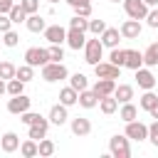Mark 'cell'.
Listing matches in <instances>:
<instances>
[{
  "instance_id": "obj_1",
  "label": "cell",
  "mask_w": 158,
  "mask_h": 158,
  "mask_svg": "<svg viewBox=\"0 0 158 158\" xmlns=\"http://www.w3.org/2000/svg\"><path fill=\"white\" fill-rule=\"evenodd\" d=\"M131 138L126 136V133H116V136H111L109 138V153L114 156V158H131V143H128Z\"/></svg>"
},
{
  "instance_id": "obj_2",
  "label": "cell",
  "mask_w": 158,
  "mask_h": 158,
  "mask_svg": "<svg viewBox=\"0 0 158 158\" xmlns=\"http://www.w3.org/2000/svg\"><path fill=\"white\" fill-rule=\"evenodd\" d=\"M67 77H69V72H67L64 62H47V64L42 67V79L49 81V84L62 81V79H67Z\"/></svg>"
},
{
  "instance_id": "obj_3",
  "label": "cell",
  "mask_w": 158,
  "mask_h": 158,
  "mask_svg": "<svg viewBox=\"0 0 158 158\" xmlns=\"http://www.w3.org/2000/svg\"><path fill=\"white\" fill-rule=\"evenodd\" d=\"M101 54H104V44H101V40H99V37L86 40V44H84V62L94 67V64L101 62Z\"/></svg>"
},
{
  "instance_id": "obj_4",
  "label": "cell",
  "mask_w": 158,
  "mask_h": 158,
  "mask_svg": "<svg viewBox=\"0 0 158 158\" xmlns=\"http://www.w3.org/2000/svg\"><path fill=\"white\" fill-rule=\"evenodd\" d=\"M25 62L32 64V67H44L47 62H52L49 59V49H44V47H30L25 52Z\"/></svg>"
},
{
  "instance_id": "obj_5",
  "label": "cell",
  "mask_w": 158,
  "mask_h": 158,
  "mask_svg": "<svg viewBox=\"0 0 158 158\" xmlns=\"http://www.w3.org/2000/svg\"><path fill=\"white\" fill-rule=\"evenodd\" d=\"M30 106H32V99H30L27 94H17V96H10V99H7V111L15 114V116L30 111Z\"/></svg>"
},
{
  "instance_id": "obj_6",
  "label": "cell",
  "mask_w": 158,
  "mask_h": 158,
  "mask_svg": "<svg viewBox=\"0 0 158 158\" xmlns=\"http://www.w3.org/2000/svg\"><path fill=\"white\" fill-rule=\"evenodd\" d=\"M123 10H126V15L133 17V20H146V15H148L151 7H148L143 0H123Z\"/></svg>"
},
{
  "instance_id": "obj_7",
  "label": "cell",
  "mask_w": 158,
  "mask_h": 158,
  "mask_svg": "<svg viewBox=\"0 0 158 158\" xmlns=\"http://www.w3.org/2000/svg\"><path fill=\"white\" fill-rule=\"evenodd\" d=\"M123 133H126L131 141H138V143H141V141H146V138H148V126H146V123H141L138 118H133V121H128V123H126V131H123Z\"/></svg>"
},
{
  "instance_id": "obj_8",
  "label": "cell",
  "mask_w": 158,
  "mask_h": 158,
  "mask_svg": "<svg viewBox=\"0 0 158 158\" xmlns=\"http://www.w3.org/2000/svg\"><path fill=\"white\" fill-rule=\"evenodd\" d=\"M94 74H96V79H118L121 67H116L111 62H99V64H94Z\"/></svg>"
},
{
  "instance_id": "obj_9",
  "label": "cell",
  "mask_w": 158,
  "mask_h": 158,
  "mask_svg": "<svg viewBox=\"0 0 158 158\" xmlns=\"http://www.w3.org/2000/svg\"><path fill=\"white\" fill-rule=\"evenodd\" d=\"M42 35H44V40H47L49 44H62V42H67V30H64L62 25H47Z\"/></svg>"
},
{
  "instance_id": "obj_10",
  "label": "cell",
  "mask_w": 158,
  "mask_h": 158,
  "mask_svg": "<svg viewBox=\"0 0 158 158\" xmlns=\"http://www.w3.org/2000/svg\"><path fill=\"white\" fill-rule=\"evenodd\" d=\"M47 131H49V118H44V116H40L35 123L27 126V136L35 138V141H42V138L47 136Z\"/></svg>"
},
{
  "instance_id": "obj_11",
  "label": "cell",
  "mask_w": 158,
  "mask_h": 158,
  "mask_svg": "<svg viewBox=\"0 0 158 158\" xmlns=\"http://www.w3.org/2000/svg\"><path fill=\"white\" fill-rule=\"evenodd\" d=\"M118 30H121V37H123V40H136V37L141 35V30H143V27H141V20L128 17V20H123V22H121V27H118Z\"/></svg>"
},
{
  "instance_id": "obj_12",
  "label": "cell",
  "mask_w": 158,
  "mask_h": 158,
  "mask_svg": "<svg viewBox=\"0 0 158 158\" xmlns=\"http://www.w3.org/2000/svg\"><path fill=\"white\" fill-rule=\"evenodd\" d=\"M67 109H69V106H64L62 101L54 104V106L49 109V116H47L49 123H54V126H64V123L69 121V111H67Z\"/></svg>"
},
{
  "instance_id": "obj_13",
  "label": "cell",
  "mask_w": 158,
  "mask_h": 158,
  "mask_svg": "<svg viewBox=\"0 0 158 158\" xmlns=\"http://www.w3.org/2000/svg\"><path fill=\"white\" fill-rule=\"evenodd\" d=\"M67 44H69V49H77V52L84 49V44H86V32L69 27V30H67Z\"/></svg>"
},
{
  "instance_id": "obj_14",
  "label": "cell",
  "mask_w": 158,
  "mask_h": 158,
  "mask_svg": "<svg viewBox=\"0 0 158 158\" xmlns=\"http://www.w3.org/2000/svg\"><path fill=\"white\" fill-rule=\"evenodd\" d=\"M136 81H138V89H143V91H148V89H153L156 86V77H153V72L148 69V67H141V69H136Z\"/></svg>"
},
{
  "instance_id": "obj_15",
  "label": "cell",
  "mask_w": 158,
  "mask_h": 158,
  "mask_svg": "<svg viewBox=\"0 0 158 158\" xmlns=\"http://www.w3.org/2000/svg\"><path fill=\"white\" fill-rule=\"evenodd\" d=\"M69 128H72V133H74V136L84 138V136H89V133H91V121H89V118H84V116H77V118H72V121H69Z\"/></svg>"
},
{
  "instance_id": "obj_16",
  "label": "cell",
  "mask_w": 158,
  "mask_h": 158,
  "mask_svg": "<svg viewBox=\"0 0 158 158\" xmlns=\"http://www.w3.org/2000/svg\"><path fill=\"white\" fill-rule=\"evenodd\" d=\"M99 40H101V44H104V47L114 49V47H118V40H121V30H118V27H106V30L99 35Z\"/></svg>"
},
{
  "instance_id": "obj_17",
  "label": "cell",
  "mask_w": 158,
  "mask_h": 158,
  "mask_svg": "<svg viewBox=\"0 0 158 158\" xmlns=\"http://www.w3.org/2000/svg\"><path fill=\"white\" fill-rule=\"evenodd\" d=\"M0 148H2V153H15V151H20V136H17L15 131L2 133V138H0Z\"/></svg>"
},
{
  "instance_id": "obj_18",
  "label": "cell",
  "mask_w": 158,
  "mask_h": 158,
  "mask_svg": "<svg viewBox=\"0 0 158 158\" xmlns=\"http://www.w3.org/2000/svg\"><path fill=\"white\" fill-rule=\"evenodd\" d=\"M91 89L99 94V99H101V96H111V94L116 91V81H114V79H96V84H94Z\"/></svg>"
},
{
  "instance_id": "obj_19",
  "label": "cell",
  "mask_w": 158,
  "mask_h": 158,
  "mask_svg": "<svg viewBox=\"0 0 158 158\" xmlns=\"http://www.w3.org/2000/svg\"><path fill=\"white\" fill-rule=\"evenodd\" d=\"M79 106H81V109H94V106H99V94H96L94 89L79 91Z\"/></svg>"
},
{
  "instance_id": "obj_20",
  "label": "cell",
  "mask_w": 158,
  "mask_h": 158,
  "mask_svg": "<svg viewBox=\"0 0 158 158\" xmlns=\"http://www.w3.org/2000/svg\"><path fill=\"white\" fill-rule=\"evenodd\" d=\"M25 27H27L30 32H44L47 22H44V17H42L40 12H32V15H27V20H25Z\"/></svg>"
},
{
  "instance_id": "obj_21",
  "label": "cell",
  "mask_w": 158,
  "mask_h": 158,
  "mask_svg": "<svg viewBox=\"0 0 158 158\" xmlns=\"http://www.w3.org/2000/svg\"><path fill=\"white\" fill-rule=\"evenodd\" d=\"M123 67H128V69H141L143 67V52H138V49H126V64Z\"/></svg>"
},
{
  "instance_id": "obj_22",
  "label": "cell",
  "mask_w": 158,
  "mask_h": 158,
  "mask_svg": "<svg viewBox=\"0 0 158 158\" xmlns=\"http://www.w3.org/2000/svg\"><path fill=\"white\" fill-rule=\"evenodd\" d=\"M59 101H62L64 106H74V104H79V91H77L74 86H64V89L59 91Z\"/></svg>"
},
{
  "instance_id": "obj_23",
  "label": "cell",
  "mask_w": 158,
  "mask_h": 158,
  "mask_svg": "<svg viewBox=\"0 0 158 158\" xmlns=\"http://www.w3.org/2000/svg\"><path fill=\"white\" fill-rule=\"evenodd\" d=\"M20 153H22L25 158H35V156H40V143H37L35 138L27 136V141L20 143Z\"/></svg>"
},
{
  "instance_id": "obj_24",
  "label": "cell",
  "mask_w": 158,
  "mask_h": 158,
  "mask_svg": "<svg viewBox=\"0 0 158 158\" xmlns=\"http://www.w3.org/2000/svg\"><path fill=\"white\" fill-rule=\"evenodd\" d=\"M99 109H101V114H106V116H111L116 109H118V99L111 94V96H101L99 99Z\"/></svg>"
},
{
  "instance_id": "obj_25",
  "label": "cell",
  "mask_w": 158,
  "mask_h": 158,
  "mask_svg": "<svg viewBox=\"0 0 158 158\" xmlns=\"http://www.w3.org/2000/svg\"><path fill=\"white\" fill-rule=\"evenodd\" d=\"M114 96L118 99V104H126V101H131V99H133V86H131V84H116Z\"/></svg>"
},
{
  "instance_id": "obj_26",
  "label": "cell",
  "mask_w": 158,
  "mask_h": 158,
  "mask_svg": "<svg viewBox=\"0 0 158 158\" xmlns=\"http://www.w3.org/2000/svg\"><path fill=\"white\" fill-rule=\"evenodd\" d=\"M143 64L146 67H156L158 64V42H151L143 52Z\"/></svg>"
},
{
  "instance_id": "obj_27",
  "label": "cell",
  "mask_w": 158,
  "mask_h": 158,
  "mask_svg": "<svg viewBox=\"0 0 158 158\" xmlns=\"http://www.w3.org/2000/svg\"><path fill=\"white\" fill-rule=\"evenodd\" d=\"M156 104H158V96L153 94V89L143 91V94H141V99H138V106H141L143 111H151V109H153Z\"/></svg>"
},
{
  "instance_id": "obj_28",
  "label": "cell",
  "mask_w": 158,
  "mask_h": 158,
  "mask_svg": "<svg viewBox=\"0 0 158 158\" xmlns=\"http://www.w3.org/2000/svg\"><path fill=\"white\" fill-rule=\"evenodd\" d=\"M136 116H138V109H136L131 101L121 104V109H118V118H121V121H126V123H128V121H133Z\"/></svg>"
},
{
  "instance_id": "obj_29",
  "label": "cell",
  "mask_w": 158,
  "mask_h": 158,
  "mask_svg": "<svg viewBox=\"0 0 158 158\" xmlns=\"http://www.w3.org/2000/svg\"><path fill=\"white\" fill-rule=\"evenodd\" d=\"M7 15H10L12 25H20V22H25V20H27V10H25L20 2H15V5H12V10H10Z\"/></svg>"
},
{
  "instance_id": "obj_30",
  "label": "cell",
  "mask_w": 158,
  "mask_h": 158,
  "mask_svg": "<svg viewBox=\"0 0 158 158\" xmlns=\"http://www.w3.org/2000/svg\"><path fill=\"white\" fill-rule=\"evenodd\" d=\"M69 86H74L77 91H84V89H89V79H86L81 72H74V74L69 77Z\"/></svg>"
},
{
  "instance_id": "obj_31",
  "label": "cell",
  "mask_w": 158,
  "mask_h": 158,
  "mask_svg": "<svg viewBox=\"0 0 158 158\" xmlns=\"http://www.w3.org/2000/svg\"><path fill=\"white\" fill-rule=\"evenodd\" d=\"M15 74H17V67H15L12 62H7V59H2V62H0V79H5V81H10V79H15Z\"/></svg>"
},
{
  "instance_id": "obj_32",
  "label": "cell",
  "mask_w": 158,
  "mask_h": 158,
  "mask_svg": "<svg viewBox=\"0 0 158 158\" xmlns=\"http://www.w3.org/2000/svg\"><path fill=\"white\" fill-rule=\"evenodd\" d=\"M15 77H17V79H22V81L27 84V81H32V79H35V67L25 62L22 67H17V74H15Z\"/></svg>"
},
{
  "instance_id": "obj_33",
  "label": "cell",
  "mask_w": 158,
  "mask_h": 158,
  "mask_svg": "<svg viewBox=\"0 0 158 158\" xmlns=\"http://www.w3.org/2000/svg\"><path fill=\"white\" fill-rule=\"evenodd\" d=\"M109 62H111V64H116V67H123V64H126V49L114 47V49H111V54H109Z\"/></svg>"
},
{
  "instance_id": "obj_34",
  "label": "cell",
  "mask_w": 158,
  "mask_h": 158,
  "mask_svg": "<svg viewBox=\"0 0 158 158\" xmlns=\"http://www.w3.org/2000/svg\"><path fill=\"white\" fill-rule=\"evenodd\" d=\"M7 94H10V96L25 94V81H22V79H17V77H15V79H10V81H7Z\"/></svg>"
},
{
  "instance_id": "obj_35",
  "label": "cell",
  "mask_w": 158,
  "mask_h": 158,
  "mask_svg": "<svg viewBox=\"0 0 158 158\" xmlns=\"http://www.w3.org/2000/svg\"><path fill=\"white\" fill-rule=\"evenodd\" d=\"M2 44H5V47H10V49H12V47H17V44H20V35H17L15 30L2 32Z\"/></svg>"
},
{
  "instance_id": "obj_36",
  "label": "cell",
  "mask_w": 158,
  "mask_h": 158,
  "mask_svg": "<svg viewBox=\"0 0 158 158\" xmlns=\"http://www.w3.org/2000/svg\"><path fill=\"white\" fill-rule=\"evenodd\" d=\"M69 27H74V30H84V32H89V17H81V15H74V17L69 20Z\"/></svg>"
},
{
  "instance_id": "obj_37",
  "label": "cell",
  "mask_w": 158,
  "mask_h": 158,
  "mask_svg": "<svg viewBox=\"0 0 158 158\" xmlns=\"http://www.w3.org/2000/svg\"><path fill=\"white\" fill-rule=\"evenodd\" d=\"M37 143H40V156H44V158H47V156H52V153H54V141H49L47 136H44L42 141H37Z\"/></svg>"
},
{
  "instance_id": "obj_38",
  "label": "cell",
  "mask_w": 158,
  "mask_h": 158,
  "mask_svg": "<svg viewBox=\"0 0 158 158\" xmlns=\"http://www.w3.org/2000/svg\"><path fill=\"white\" fill-rule=\"evenodd\" d=\"M104 30H106V22H104V20H89V32H91L94 37H99Z\"/></svg>"
},
{
  "instance_id": "obj_39",
  "label": "cell",
  "mask_w": 158,
  "mask_h": 158,
  "mask_svg": "<svg viewBox=\"0 0 158 158\" xmlns=\"http://www.w3.org/2000/svg\"><path fill=\"white\" fill-rule=\"evenodd\" d=\"M47 49H49V59H52V62H62V59H64V49H62V44H49Z\"/></svg>"
},
{
  "instance_id": "obj_40",
  "label": "cell",
  "mask_w": 158,
  "mask_h": 158,
  "mask_svg": "<svg viewBox=\"0 0 158 158\" xmlns=\"http://www.w3.org/2000/svg\"><path fill=\"white\" fill-rule=\"evenodd\" d=\"M146 25L153 27V30H158V7H151V10H148V15H146Z\"/></svg>"
},
{
  "instance_id": "obj_41",
  "label": "cell",
  "mask_w": 158,
  "mask_h": 158,
  "mask_svg": "<svg viewBox=\"0 0 158 158\" xmlns=\"http://www.w3.org/2000/svg\"><path fill=\"white\" fill-rule=\"evenodd\" d=\"M148 141L158 148V118H153V123L148 126Z\"/></svg>"
},
{
  "instance_id": "obj_42",
  "label": "cell",
  "mask_w": 158,
  "mask_h": 158,
  "mask_svg": "<svg viewBox=\"0 0 158 158\" xmlns=\"http://www.w3.org/2000/svg\"><path fill=\"white\" fill-rule=\"evenodd\" d=\"M72 10H74V15H81V17H91V2H84V5H74Z\"/></svg>"
},
{
  "instance_id": "obj_43",
  "label": "cell",
  "mask_w": 158,
  "mask_h": 158,
  "mask_svg": "<svg viewBox=\"0 0 158 158\" xmlns=\"http://www.w3.org/2000/svg\"><path fill=\"white\" fill-rule=\"evenodd\" d=\"M20 5L27 10V15H32V12H40V0H20Z\"/></svg>"
},
{
  "instance_id": "obj_44",
  "label": "cell",
  "mask_w": 158,
  "mask_h": 158,
  "mask_svg": "<svg viewBox=\"0 0 158 158\" xmlns=\"http://www.w3.org/2000/svg\"><path fill=\"white\" fill-rule=\"evenodd\" d=\"M40 118V114H35V111H25V114H20V121L25 123V126H30V123H35Z\"/></svg>"
},
{
  "instance_id": "obj_45",
  "label": "cell",
  "mask_w": 158,
  "mask_h": 158,
  "mask_svg": "<svg viewBox=\"0 0 158 158\" xmlns=\"http://www.w3.org/2000/svg\"><path fill=\"white\" fill-rule=\"evenodd\" d=\"M7 30H12V20H10V15L0 12V32H7Z\"/></svg>"
},
{
  "instance_id": "obj_46",
  "label": "cell",
  "mask_w": 158,
  "mask_h": 158,
  "mask_svg": "<svg viewBox=\"0 0 158 158\" xmlns=\"http://www.w3.org/2000/svg\"><path fill=\"white\" fill-rule=\"evenodd\" d=\"M12 5H15V0H0V12L7 15V12L12 10Z\"/></svg>"
},
{
  "instance_id": "obj_47",
  "label": "cell",
  "mask_w": 158,
  "mask_h": 158,
  "mask_svg": "<svg viewBox=\"0 0 158 158\" xmlns=\"http://www.w3.org/2000/svg\"><path fill=\"white\" fill-rule=\"evenodd\" d=\"M2 94H7V81H5V79H0V96H2Z\"/></svg>"
},
{
  "instance_id": "obj_48",
  "label": "cell",
  "mask_w": 158,
  "mask_h": 158,
  "mask_svg": "<svg viewBox=\"0 0 158 158\" xmlns=\"http://www.w3.org/2000/svg\"><path fill=\"white\" fill-rule=\"evenodd\" d=\"M67 2L74 7V5H84V2H91V0H67Z\"/></svg>"
},
{
  "instance_id": "obj_49",
  "label": "cell",
  "mask_w": 158,
  "mask_h": 158,
  "mask_svg": "<svg viewBox=\"0 0 158 158\" xmlns=\"http://www.w3.org/2000/svg\"><path fill=\"white\" fill-rule=\"evenodd\" d=\"M148 114H151V116H153V118H158V104H156V106H153V109H151V111H148Z\"/></svg>"
},
{
  "instance_id": "obj_50",
  "label": "cell",
  "mask_w": 158,
  "mask_h": 158,
  "mask_svg": "<svg viewBox=\"0 0 158 158\" xmlns=\"http://www.w3.org/2000/svg\"><path fill=\"white\" fill-rule=\"evenodd\" d=\"M143 2H146L148 7H156V5H158V0H143Z\"/></svg>"
},
{
  "instance_id": "obj_51",
  "label": "cell",
  "mask_w": 158,
  "mask_h": 158,
  "mask_svg": "<svg viewBox=\"0 0 158 158\" xmlns=\"http://www.w3.org/2000/svg\"><path fill=\"white\" fill-rule=\"evenodd\" d=\"M47 2H52V5H54V2H59V0H47Z\"/></svg>"
},
{
  "instance_id": "obj_52",
  "label": "cell",
  "mask_w": 158,
  "mask_h": 158,
  "mask_svg": "<svg viewBox=\"0 0 158 158\" xmlns=\"http://www.w3.org/2000/svg\"><path fill=\"white\" fill-rule=\"evenodd\" d=\"M111 2H123V0H111Z\"/></svg>"
}]
</instances>
